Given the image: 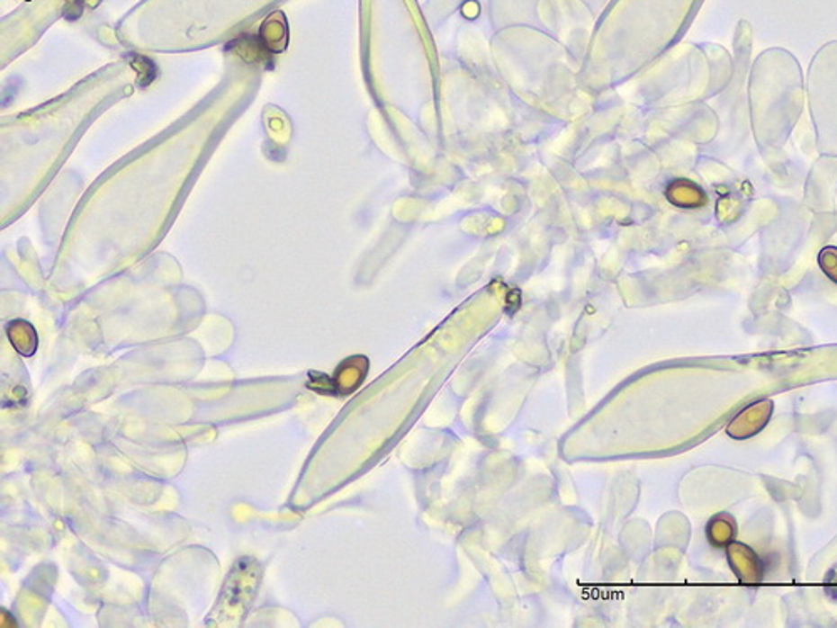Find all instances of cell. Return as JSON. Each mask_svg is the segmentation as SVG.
Returning a JSON list of instances; mask_svg holds the SVG:
<instances>
[{"mask_svg": "<svg viewBox=\"0 0 837 628\" xmlns=\"http://www.w3.org/2000/svg\"><path fill=\"white\" fill-rule=\"evenodd\" d=\"M262 570L260 565L251 558H241L237 561L233 571L230 573L225 588L218 600V618L223 622L227 618H237L250 606L251 600L256 593L260 583Z\"/></svg>", "mask_w": 837, "mask_h": 628, "instance_id": "1", "label": "cell"}, {"mask_svg": "<svg viewBox=\"0 0 837 628\" xmlns=\"http://www.w3.org/2000/svg\"><path fill=\"white\" fill-rule=\"evenodd\" d=\"M670 203L682 210H697L706 203V194L697 183L690 180H673L665 190Z\"/></svg>", "mask_w": 837, "mask_h": 628, "instance_id": "2", "label": "cell"}, {"mask_svg": "<svg viewBox=\"0 0 837 628\" xmlns=\"http://www.w3.org/2000/svg\"><path fill=\"white\" fill-rule=\"evenodd\" d=\"M5 332H7V337L11 340L14 349L19 352L22 357H31V355L36 354L39 338H37L36 328L32 324H29L27 320L15 318L13 322H9V326L5 327Z\"/></svg>", "mask_w": 837, "mask_h": 628, "instance_id": "3", "label": "cell"}, {"mask_svg": "<svg viewBox=\"0 0 837 628\" xmlns=\"http://www.w3.org/2000/svg\"><path fill=\"white\" fill-rule=\"evenodd\" d=\"M367 372V361L364 357H354L342 363L334 377V389L347 394L364 381Z\"/></svg>", "mask_w": 837, "mask_h": 628, "instance_id": "4", "label": "cell"}, {"mask_svg": "<svg viewBox=\"0 0 837 628\" xmlns=\"http://www.w3.org/2000/svg\"><path fill=\"white\" fill-rule=\"evenodd\" d=\"M260 39L264 40L265 46L270 49V52H282L287 48L288 34L287 24L284 13H272L266 21L264 27L260 29Z\"/></svg>", "mask_w": 837, "mask_h": 628, "instance_id": "5", "label": "cell"}, {"mask_svg": "<svg viewBox=\"0 0 837 628\" xmlns=\"http://www.w3.org/2000/svg\"><path fill=\"white\" fill-rule=\"evenodd\" d=\"M235 52L238 54L243 61L255 62V64H264V62H272L270 58V49L265 46L264 40L258 37L241 36L237 40L231 42Z\"/></svg>", "mask_w": 837, "mask_h": 628, "instance_id": "6", "label": "cell"}, {"mask_svg": "<svg viewBox=\"0 0 837 628\" xmlns=\"http://www.w3.org/2000/svg\"><path fill=\"white\" fill-rule=\"evenodd\" d=\"M131 66L140 74V81H138L140 87H146V85H149L155 81L156 74H158L155 62L149 61L144 56H134L132 54Z\"/></svg>", "mask_w": 837, "mask_h": 628, "instance_id": "7", "label": "cell"}, {"mask_svg": "<svg viewBox=\"0 0 837 628\" xmlns=\"http://www.w3.org/2000/svg\"><path fill=\"white\" fill-rule=\"evenodd\" d=\"M819 265L827 277L837 283V248L827 247L819 254Z\"/></svg>", "mask_w": 837, "mask_h": 628, "instance_id": "8", "label": "cell"}]
</instances>
